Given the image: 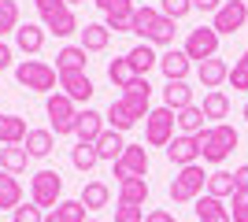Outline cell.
<instances>
[{"mask_svg":"<svg viewBox=\"0 0 248 222\" xmlns=\"http://www.w3.org/2000/svg\"><path fill=\"white\" fill-rule=\"evenodd\" d=\"M85 222H100V219H85Z\"/></svg>","mask_w":248,"mask_h":222,"instance_id":"cell-54","label":"cell"},{"mask_svg":"<svg viewBox=\"0 0 248 222\" xmlns=\"http://www.w3.org/2000/svg\"><path fill=\"white\" fill-rule=\"evenodd\" d=\"M60 89H63V96H71L74 104H89V96L96 93L93 78L85 71H60Z\"/></svg>","mask_w":248,"mask_h":222,"instance_id":"cell-10","label":"cell"},{"mask_svg":"<svg viewBox=\"0 0 248 222\" xmlns=\"http://www.w3.org/2000/svg\"><path fill=\"white\" fill-rule=\"evenodd\" d=\"M126 59H130V63H134V71L141 74V78H148V71H152V67H159V56H155V48L152 44H134V48H130V52H126Z\"/></svg>","mask_w":248,"mask_h":222,"instance_id":"cell-23","label":"cell"},{"mask_svg":"<svg viewBox=\"0 0 248 222\" xmlns=\"http://www.w3.org/2000/svg\"><path fill=\"white\" fill-rule=\"evenodd\" d=\"M111 167H115V181L145 178V174H148V148L145 145H126V152L115 159Z\"/></svg>","mask_w":248,"mask_h":222,"instance_id":"cell-8","label":"cell"},{"mask_svg":"<svg viewBox=\"0 0 248 222\" xmlns=\"http://www.w3.org/2000/svg\"><path fill=\"white\" fill-rule=\"evenodd\" d=\"M134 11H111V15H104V26H108L111 33H130V26H134Z\"/></svg>","mask_w":248,"mask_h":222,"instance_id":"cell-40","label":"cell"},{"mask_svg":"<svg viewBox=\"0 0 248 222\" xmlns=\"http://www.w3.org/2000/svg\"><path fill=\"white\" fill-rule=\"evenodd\" d=\"M237 185H233V174L230 170H215V174H207V196H218V200H226L233 196Z\"/></svg>","mask_w":248,"mask_h":222,"instance_id":"cell-32","label":"cell"},{"mask_svg":"<svg viewBox=\"0 0 248 222\" xmlns=\"http://www.w3.org/2000/svg\"><path fill=\"white\" fill-rule=\"evenodd\" d=\"M71 163L82 170V174H89V170L100 163V156H96V145H82V141H78V145L71 148Z\"/></svg>","mask_w":248,"mask_h":222,"instance_id":"cell-35","label":"cell"},{"mask_svg":"<svg viewBox=\"0 0 248 222\" xmlns=\"http://www.w3.org/2000/svg\"><path fill=\"white\" fill-rule=\"evenodd\" d=\"M19 30V4L15 0H0V37Z\"/></svg>","mask_w":248,"mask_h":222,"instance_id":"cell-37","label":"cell"},{"mask_svg":"<svg viewBox=\"0 0 248 222\" xmlns=\"http://www.w3.org/2000/svg\"><path fill=\"white\" fill-rule=\"evenodd\" d=\"M241 115H245V118H248V104H245V111H241Z\"/></svg>","mask_w":248,"mask_h":222,"instance_id":"cell-52","label":"cell"},{"mask_svg":"<svg viewBox=\"0 0 248 222\" xmlns=\"http://www.w3.org/2000/svg\"><path fill=\"white\" fill-rule=\"evenodd\" d=\"M8 67H11V48L0 41V71H8Z\"/></svg>","mask_w":248,"mask_h":222,"instance_id":"cell-50","label":"cell"},{"mask_svg":"<svg viewBox=\"0 0 248 222\" xmlns=\"http://www.w3.org/2000/svg\"><path fill=\"white\" fill-rule=\"evenodd\" d=\"M245 56H248V52H245Z\"/></svg>","mask_w":248,"mask_h":222,"instance_id":"cell-55","label":"cell"},{"mask_svg":"<svg viewBox=\"0 0 248 222\" xmlns=\"http://www.w3.org/2000/svg\"><path fill=\"white\" fill-rule=\"evenodd\" d=\"M155 19H159V8H152V4H137L130 33H137V37H148V30L155 26Z\"/></svg>","mask_w":248,"mask_h":222,"instance_id":"cell-33","label":"cell"},{"mask_svg":"<svg viewBox=\"0 0 248 222\" xmlns=\"http://www.w3.org/2000/svg\"><path fill=\"white\" fill-rule=\"evenodd\" d=\"M163 104L170 111H182V107H193V89L186 82H167L163 85Z\"/></svg>","mask_w":248,"mask_h":222,"instance_id":"cell-25","label":"cell"},{"mask_svg":"<svg viewBox=\"0 0 248 222\" xmlns=\"http://www.w3.org/2000/svg\"><path fill=\"white\" fill-rule=\"evenodd\" d=\"M145 200H148V181L145 178H126V181H119V204H134V207H141Z\"/></svg>","mask_w":248,"mask_h":222,"instance_id":"cell-26","label":"cell"},{"mask_svg":"<svg viewBox=\"0 0 248 222\" xmlns=\"http://www.w3.org/2000/svg\"><path fill=\"white\" fill-rule=\"evenodd\" d=\"M174 130H178V111H170V107H152L145 118V141L152 148H167L170 141H174Z\"/></svg>","mask_w":248,"mask_h":222,"instance_id":"cell-4","label":"cell"},{"mask_svg":"<svg viewBox=\"0 0 248 222\" xmlns=\"http://www.w3.org/2000/svg\"><path fill=\"white\" fill-rule=\"evenodd\" d=\"M197 74H200V85H204L207 93H211V89H218L222 82H230V63L215 56V59H204Z\"/></svg>","mask_w":248,"mask_h":222,"instance_id":"cell-16","label":"cell"},{"mask_svg":"<svg viewBox=\"0 0 248 222\" xmlns=\"http://www.w3.org/2000/svg\"><path fill=\"white\" fill-rule=\"evenodd\" d=\"M174 19H163V15H159V19H155V26L152 30H148V37L145 41L148 44H174Z\"/></svg>","mask_w":248,"mask_h":222,"instance_id":"cell-36","label":"cell"},{"mask_svg":"<svg viewBox=\"0 0 248 222\" xmlns=\"http://www.w3.org/2000/svg\"><path fill=\"white\" fill-rule=\"evenodd\" d=\"M45 111H48V118H52V133H56V137H67V133H74V122H78V107H74L71 96L52 93L48 100H45Z\"/></svg>","mask_w":248,"mask_h":222,"instance_id":"cell-6","label":"cell"},{"mask_svg":"<svg viewBox=\"0 0 248 222\" xmlns=\"http://www.w3.org/2000/svg\"><path fill=\"white\" fill-rule=\"evenodd\" d=\"M230 200H233V207H230V222H248V192H233Z\"/></svg>","mask_w":248,"mask_h":222,"instance_id":"cell-43","label":"cell"},{"mask_svg":"<svg viewBox=\"0 0 248 222\" xmlns=\"http://www.w3.org/2000/svg\"><path fill=\"white\" fill-rule=\"evenodd\" d=\"M222 4H226V0H193V11H211V15H215Z\"/></svg>","mask_w":248,"mask_h":222,"instance_id":"cell-48","label":"cell"},{"mask_svg":"<svg viewBox=\"0 0 248 222\" xmlns=\"http://www.w3.org/2000/svg\"><path fill=\"white\" fill-rule=\"evenodd\" d=\"M230 85L233 89H248V56H241L237 63L230 67Z\"/></svg>","mask_w":248,"mask_h":222,"instance_id":"cell-42","label":"cell"},{"mask_svg":"<svg viewBox=\"0 0 248 222\" xmlns=\"http://www.w3.org/2000/svg\"><path fill=\"white\" fill-rule=\"evenodd\" d=\"M126 152V141H123V133L119 130H104L100 133V141H96V156L100 159H108V163H115V159Z\"/></svg>","mask_w":248,"mask_h":222,"instance_id":"cell-24","label":"cell"},{"mask_svg":"<svg viewBox=\"0 0 248 222\" xmlns=\"http://www.w3.org/2000/svg\"><path fill=\"white\" fill-rule=\"evenodd\" d=\"M52 211L60 215L63 222H85V211H89V207H85L82 200H60L56 207H52Z\"/></svg>","mask_w":248,"mask_h":222,"instance_id":"cell-38","label":"cell"},{"mask_svg":"<svg viewBox=\"0 0 248 222\" xmlns=\"http://www.w3.org/2000/svg\"><path fill=\"white\" fill-rule=\"evenodd\" d=\"M182 52H186L189 59H197V63L215 59V56H218V33L211 30V26H197V30H189L186 48H182Z\"/></svg>","mask_w":248,"mask_h":222,"instance_id":"cell-9","label":"cell"},{"mask_svg":"<svg viewBox=\"0 0 248 222\" xmlns=\"http://www.w3.org/2000/svg\"><path fill=\"white\" fill-rule=\"evenodd\" d=\"M233 185H237V192H248V163H241L233 170Z\"/></svg>","mask_w":248,"mask_h":222,"instance_id":"cell-47","label":"cell"},{"mask_svg":"<svg viewBox=\"0 0 248 222\" xmlns=\"http://www.w3.org/2000/svg\"><path fill=\"white\" fill-rule=\"evenodd\" d=\"M108 126L111 130H119V133H126V130L130 126H137V118H134V111H130V107L123 104V96H119V100H111V107H108Z\"/></svg>","mask_w":248,"mask_h":222,"instance_id":"cell-29","label":"cell"},{"mask_svg":"<svg viewBox=\"0 0 248 222\" xmlns=\"http://www.w3.org/2000/svg\"><path fill=\"white\" fill-rule=\"evenodd\" d=\"M248 22V4L245 0H226L222 8L215 11V19H211V30L218 37H230V33H241Z\"/></svg>","mask_w":248,"mask_h":222,"instance_id":"cell-7","label":"cell"},{"mask_svg":"<svg viewBox=\"0 0 248 222\" xmlns=\"http://www.w3.org/2000/svg\"><path fill=\"white\" fill-rule=\"evenodd\" d=\"M33 8H37V15H41V19H48V15H56V11L71 8V4H67V0H33Z\"/></svg>","mask_w":248,"mask_h":222,"instance_id":"cell-45","label":"cell"},{"mask_svg":"<svg viewBox=\"0 0 248 222\" xmlns=\"http://www.w3.org/2000/svg\"><path fill=\"white\" fill-rule=\"evenodd\" d=\"M78 200H82L89 211H96V207H108V200H111V189H108L104 181H85Z\"/></svg>","mask_w":248,"mask_h":222,"instance_id":"cell-30","label":"cell"},{"mask_svg":"<svg viewBox=\"0 0 248 222\" xmlns=\"http://www.w3.org/2000/svg\"><path fill=\"white\" fill-rule=\"evenodd\" d=\"M152 85H148V78H137L130 89H123V104L134 111V118L141 122V118H148V111H152Z\"/></svg>","mask_w":248,"mask_h":222,"instance_id":"cell-12","label":"cell"},{"mask_svg":"<svg viewBox=\"0 0 248 222\" xmlns=\"http://www.w3.org/2000/svg\"><path fill=\"white\" fill-rule=\"evenodd\" d=\"M67 4H82V0H67Z\"/></svg>","mask_w":248,"mask_h":222,"instance_id":"cell-53","label":"cell"},{"mask_svg":"<svg viewBox=\"0 0 248 222\" xmlns=\"http://www.w3.org/2000/svg\"><path fill=\"white\" fill-rule=\"evenodd\" d=\"M30 200L37 207H56L63 200V178L60 170H37L30 178Z\"/></svg>","mask_w":248,"mask_h":222,"instance_id":"cell-5","label":"cell"},{"mask_svg":"<svg viewBox=\"0 0 248 222\" xmlns=\"http://www.w3.org/2000/svg\"><path fill=\"white\" fill-rule=\"evenodd\" d=\"M11 222H45V215H41V207L37 204H19L15 211H11Z\"/></svg>","mask_w":248,"mask_h":222,"instance_id":"cell-41","label":"cell"},{"mask_svg":"<svg viewBox=\"0 0 248 222\" xmlns=\"http://www.w3.org/2000/svg\"><path fill=\"white\" fill-rule=\"evenodd\" d=\"M41 22H45V30L56 33V37H71V33H82V26H78V19H74V11H71V8L56 11V15H48V19H41Z\"/></svg>","mask_w":248,"mask_h":222,"instance_id":"cell-19","label":"cell"},{"mask_svg":"<svg viewBox=\"0 0 248 222\" xmlns=\"http://www.w3.org/2000/svg\"><path fill=\"white\" fill-rule=\"evenodd\" d=\"M45 26H37V22H26V26H19L15 30V44H19V52H26V56H37L45 48Z\"/></svg>","mask_w":248,"mask_h":222,"instance_id":"cell-15","label":"cell"},{"mask_svg":"<svg viewBox=\"0 0 248 222\" xmlns=\"http://www.w3.org/2000/svg\"><path fill=\"white\" fill-rule=\"evenodd\" d=\"M115 222H145V211L134 204H115Z\"/></svg>","mask_w":248,"mask_h":222,"instance_id":"cell-44","label":"cell"},{"mask_svg":"<svg viewBox=\"0 0 248 222\" xmlns=\"http://www.w3.org/2000/svg\"><path fill=\"white\" fill-rule=\"evenodd\" d=\"M207 189V174L200 163H193V167H182L174 174V181H170V200L174 204H189V200H200Z\"/></svg>","mask_w":248,"mask_h":222,"instance_id":"cell-3","label":"cell"},{"mask_svg":"<svg viewBox=\"0 0 248 222\" xmlns=\"http://www.w3.org/2000/svg\"><path fill=\"white\" fill-rule=\"evenodd\" d=\"M22 204V185L15 174H8V170H0V207H19Z\"/></svg>","mask_w":248,"mask_h":222,"instance_id":"cell-28","label":"cell"},{"mask_svg":"<svg viewBox=\"0 0 248 222\" xmlns=\"http://www.w3.org/2000/svg\"><path fill=\"white\" fill-rule=\"evenodd\" d=\"M178 130H182V133H189V137H197V133H204V107H182V111H178Z\"/></svg>","mask_w":248,"mask_h":222,"instance_id":"cell-31","label":"cell"},{"mask_svg":"<svg viewBox=\"0 0 248 222\" xmlns=\"http://www.w3.org/2000/svg\"><path fill=\"white\" fill-rule=\"evenodd\" d=\"M197 137H200V159H204V163H222L241 141L237 130L230 126V122H215V126H207Z\"/></svg>","mask_w":248,"mask_h":222,"instance_id":"cell-1","label":"cell"},{"mask_svg":"<svg viewBox=\"0 0 248 222\" xmlns=\"http://www.w3.org/2000/svg\"><path fill=\"white\" fill-rule=\"evenodd\" d=\"M200 107H204V118H226L230 115V96L222 93V89H211Z\"/></svg>","mask_w":248,"mask_h":222,"instance_id":"cell-34","label":"cell"},{"mask_svg":"<svg viewBox=\"0 0 248 222\" xmlns=\"http://www.w3.org/2000/svg\"><path fill=\"white\" fill-rule=\"evenodd\" d=\"M104 122L108 118L100 115V111H93V107H85V111H78V122H74V137L82 141V145H96L104 133Z\"/></svg>","mask_w":248,"mask_h":222,"instance_id":"cell-13","label":"cell"},{"mask_svg":"<svg viewBox=\"0 0 248 222\" xmlns=\"http://www.w3.org/2000/svg\"><path fill=\"white\" fill-rule=\"evenodd\" d=\"M85 63H89V52L82 44H63L56 52V71H85Z\"/></svg>","mask_w":248,"mask_h":222,"instance_id":"cell-21","label":"cell"},{"mask_svg":"<svg viewBox=\"0 0 248 222\" xmlns=\"http://www.w3.org/2000/svg\"><path fill=\"white\" fill-rule=\"evenodd\" d=\"M93 4L104 11V15H111V11H134L137 8L134 0H93Z\"/></svg>","mask_w":248,"mask_h":222,"instance_id":"cell-46","label":"cell"},{"mask_svg":"<svg viewBox=\"0 0 248 222\" xmlns=\"http://www.w3.org/2000/svg\"><path fill=\"white\" fill-rule=\"evenodd\" d=\"M189 67H193V59H189L182 48H170V52L159 56V71H163L167 82H186V78H189Z\"/></svg>","mask_w":248,"mask_h":222,"instance_id":"cell-14","label":"cell"},{"mask_svg":"<svg viewBox=\"0 0 248 222\" xmlns=\"http://www.w3.org/2000/svg\"><path fill=\"white\" fill-rule=\"evenodd\" d=\"M108 41H111V30L104 22H85L82 26V48L85 52H104Z\"/></svg>","mask_w":248,"mask_h":222,"instance_id":"cell-22","label":"cell"},{"mask_svg":"<svg viewBox=\"0 0 248 222\" xmlns=\"http://www.w3.org/2000/svg\"><path fill=\"white\" fill-rule=\"evenodd\" d=\"M167 159L174 163L178 170L182 167H193L200 159V137H189V133H178L170 145H167Z\"/></svg>","mask_w":248,"mask_h":222,"instance_id":"cell-11","label":"cell"},{"mask_svg":"<svg viewBox=\"0 0 248 222\" xmlns=\"http://www.w3.org/2000/svg\"><path fill=\"white\" fill-rule=\"evenodd\" d=\"M189 11H193V0H159V15L163 19H186Z\"/></svg>","mask_w":248,"mask_h":222,"instance_id":"cell-39","label":"cell"},{"mask_svg":"<svg viewBox=\"0 0 248 222\" xmlns=\"http://www.w3.org/2000/svg\"><path fill=\"white\" fill-rule=\"evenodd\" d=\"M145 222H174V215L163 211V207H155V211H148V215H145Z\"/></svg>","mask_w":248,"mask_h":222,"instance_id":"cell-49","label":"cell"},{"mask_svg":"<svg viewBox=\"0 0 248 222\" xmlns=\"http://www.w3.org/2000/svg\"><path fill=\"white\" fill-rule=\"evenodd\" d=\"M22 148H26L30 159H45L52 148H56V133H52V130H30L26 141H22Z\"/></svg>","mask_w":248,"mask_h":222,"instance_id":"cell-17","label":"cell"},{"mask_svg":"<svg viewBox=\"0 0 248 222\" xmlns=\"http://www.w3.org/2000/svg\"><path fill=\"white\" fill-rule=\"evenodd\" d=\"M26 163H30V156H26V148H22V145H4V148H0V170L22 174Z\"/></svg>","mask_w":248,"mask_h":222,"instance_id":"cell-27","label":"cell"},{"mask_svg":"<svg viewBox=\"0 0 248 222\" xmlns=\"http://www.w3.org/2000/svg\"><path fill=\"white\" fill-rule=\"evenodd\" d=\"M137 78H141V74L134 71V63H130L126 56H119V59H111V63H108V82H111L115 89H130Z\"/></svg>","mask_w":248,"mask_h":222,"instance_id":"cell-20","label":"cell"},{"mask_svg":"<svg viewBox=\"0 0 248 222\" xmlns=\"http://www.w3.org/2000/svg\"><path fill=\"white\" fill-rule=\"evenodd\" d=\"M45 222H63V219H60L56 211H48V215H45Z\"/></svg>","mask_w":248,"mask_h":222,"instance_id":"cell-51","label":"cell"},{"mask_svg":"<svg viewBox=\"0 0 248 222\" xmlns=\"http://www.w3.org/2000/svg\"><path fill=\"white\" fill-rule=\"evenodd\" d=\"M30 133L22 115H0V145H22Z\"/></svg>","mask_w":248,"mask_h":222,"instance_id":"cell-18","label":"cell"},{"mask_svg":"<svg viewBox=\"0 0 248 222\" xmlns=\"http://www.w3.org/2000/svg\"><path fill=\"white\" fill-rule=\"evenodd\" d=\"M15 82L22 85V89H30V93H48L56 89V82H60V71L52 63H45V59H22L19 67H15Z\"/></svg>","mask_w":248,"mask_h":222,"instance_id":"cell-2","label":"cell"}]
</instances>
